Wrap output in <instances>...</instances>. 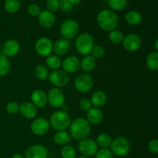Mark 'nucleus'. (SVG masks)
Listing matches in <instances>:
<instances>
[{
    "mask_svg": "<svg viewBox=\"0 0 158 158\" xmlns=\"http://www.w3.org/2000/svg\"><path fill=\"white\" fill-rule=\"evenodd\" d=\"M97 23L102 30L110 32L117 29L119 24V17L114 11L105 9L97 15Z\"/></svg>",
    "mask_w": 158,
    "mask_h": 158,
    "instance_id": "1",
    "label": "nucleus"
},
{
    "mask_svg": "<svg viewBox=\"0 0 158 158\" xmlns=\"http://www.w3.org/2000/svg\"><path fill=\"white\" fill-rule=\"evenodd\" d=\"M91 132V125L86 119L78 117L71 122L69 126V134L74 140H80L87 138Z\"/></svg>",
    "mask_w": 158,
    "mask_h": 158,
    "instance_id": "2",
    "label": "nucleus"
},
{
    "mask_svg": "<svg viewBox=\"0 0 158 158\" xmlns=\"http://www.w3.org/2000/svg\"><path fill=\"white\" fill-rule=\"evenodd\" d=\"M49 121L51 127L56 131H66L67 128L69 127L72 119L68 112L56 110L52 113Z\"/></svg>",
    "mask_w": 158,
    "mask_h": 158,
    "instance_id": "3",
    "label": "nucleus"
},
{
    "mask_svg": "<svg viewBox=\"0 0 158 158\" xmlns=\"http://www.w3.org/2000/svg\"><path fill=\"white\" fill-rule=\"evenodd\" d=\"M94 46V39L89 32H82L77 35L75 42V48L80 55L87 56L91 53Z\"/></svg>",
    "mask_w": 158,
    "mask_h": 158,
    "instance_id": "4",
    "label": "nucleus"
},
{
    "mask_svg": "<svg viewBox=\"0 0 158 158\" xmlns=\"http://www.w3.org/2000/svg\"><path fill=\"white\" fill-rule=\"evenodd\" d=\"M80 25L76 20L69 19L62 23L60 27V34L62 38L67 40H73L78 35Z\"/></svg>",
    "mask_w": 158,
    "mask_h": 158,
    "instance_id": "5",
    "label": "nucleus"
},
{
    "mask_svg": "<svg viewBox=\"0 0 158 158\" xmlns=\"http://www.w3.org/2000/svg\"><path fill=\"white\" fill-rule=\"evenodd\" d=\"M110 151L114 156L122 157L129 154L131 145L128 139L123 137H118L113 140L110 145Z\"/></svg>",
    "mask_w": 158,
    "mask_h": 158,
    "instance_id": "6",
    "label": "nucleus"
},
{
    "mask_svg": "<svg viewBox=\"0 0 158 158\" xmlns=\"http://www.w3.org/2000/svg\"><path fill=\"white\" fill-rule=\"evenodd\" d=\"M94 86V80L88 73H83L76 77L74 80V87L78 92L81 94L88 93Z\"/></svg>",
    "mask_w": 158,
    "mask_h": 158,
    "instance_id": "7",
    "label": "nucleus"
},
{
    "mask_svg": "<svg viewBox=\"0 0 158 158\" xmlns=\"http://www.w3.org/2000/svg\"><path fill=\"white\" fill-rule=\"evenodd\" d=\"M48 80L49 83L56 88H63L68 85L69 83V74L66 73L63 69H57V70H52L49 73Z\"/></svg>",
    "mask_w": 158,
    "mask_h": 158,
    "instance_id": "8",
    "label": "nucleus"
},
{
    "mask_svg": "<svg viewBox=\"0 0 158 158\" xmlns=\"http://www.w3.org/2000/svg\"><path fill=\"white\" fill-rule=\"evenodd\" d=\"M53 49V43L46 36L40 37L35 41V50L40 56L47 57L51 55Z\"/></svg>",
    "mask_w": 158,
    "mask_h": 158,
    "instance_id": "9",
    "label": "nucleus"
},
{
    "mask_svg": "<svg viewBox=\"0 0 158 158\" xmlns=\"http://www.w3.org/2000/svg\"><path fill=\"white\" fill-rule=\"evenodd\" d=\"M48 103L54 109H60L65 104V95L61 89L52 87L47 93Z\"/></svg>",
    "mask_w": 158,
    "mask_h": 158,
    "instance_id": "10",
    "label": "nucleus"
},
{
    "mask_svg": "<svg viewBox=\"0 0 158 158\" xmlns=\"http://www.w3.org/2000/svg\"><path fill=\"white\" fill-rule=\"evenodd\" d=\"M98 148L99 147L97 146L95 140L88 138V137L79 142V151L84 157H91L95 156V154L98 151Z\"/></svg>",
    "mask_w": 158,
    "mask_h": 158,
    "instance_id": "11",
    "label": "nucleus"
},
{
    "mask_svg": "<svg viewBox=\"0 0 158 158\" xmlns=\"http://www.w3.org/2000/svg\"><path fill=\"white\" fill-rule=\"evenodd\" d=\"M50 123L47 119L44 117L35 118L30 124V130L33 134L36 136H44L50 130Z\"/></svg>",
    "mask_w": 158,
    "mask_h": 158,
    "instance_id": "12",
    "label": "nucleus"
},
{
    "mask_svg": "<svg viewBox=\"0 0 158 158\" xmlns=\"http://www.w3.org/2000/svg\"><path fill=\"white\" fill-rule=\"evenodd\" d=\"M122 44L125 50L134 52L138 50L141 46V39L137 34L129 33L124 36Z\"/></svg>",
    "mask_w": 158,
    "mask_h": 158,
    "instance_id": "13",
    "label": "nucleus"
},
{
    "mask_svg": "<svg viewBox=\"0 0 158 158\" xmlns=\"http://www.w3.org/2000/svg\"><path fill=\"white\" fill-rule=\"evenodd\" d=\"M63 70L66 73H75L80 69V60L77 56H68L62 62Z\"/></svg>",
    "mask_w": 158,
    "mask_h": 158,
    "instance_id": "14",
    "label": "nucleus"
},
{
    "mask_svg": "<svg viewBox=\"0 0 158 158\" xmlns=\"http://www.w3.org/2000/svg\"><path fill=\"white\" fill-rule=\"evenodd\" d=\"M31 103L38 109H43L48 104L47 94L44 90L40 89H35L32 92L30 96Z\"/></svg>",
    "mask_w": 158,
    "mask_h": 158,
    "instance_id": "15",
    "label": "nucleus"
},
{
    "mask_svg": "<svg viewBox=\"0 0 158 158\" xmlns=\"http://www.w3.org/2000/svg\"><path fill=\"white\" fill-rule=\"evenodd\" d=\"M20 48L21 46L18 40L9 39L4 43L2 51L6 57H14L19 52Z\"/></svg>",
    "mask_w": 158,
    "mask_h": 158,
    "instance_id": "16",
    "label": "nucleus"
},
{
    "mask_svg": "<svg viewBox=\"0 0 158 158\" xmlns=\"http://www.w3.org/2000/svg\"><path fill=\"white\" fill-rule=\"evenodd\" d=\"M26 158H47L48 151L43 145L33 144L29 146L25 152Z\"/></svg>",
    "mask_w": 158,
    "mask_h": 158,
    "instance_id": "17",
    "label": "nucleus"
},
{
    "mask_svg": "<svg viewBox=\"0 0 158 158\" xmlns=\"http://www.w3.org/2000/svg\"><path fill=\"white\" fill-rule=\"evenodd\" d=\"M56 21V18L53 12H49L47 9L41 11L38 16L39 24L45 29H51L53 27Z\"/></svg>",
    "mask_w": 158,
    "mask_h": 158,
    "instance_id": "18",
    "label": "nucleus"
},
{
    "mask_svg": "<svg viewBox=\"0 0 158 158\" xmlns=\"http://www.w3.org/2000/svg\"><path fill=\"white\" fill-rule=\"evenodd\" d=\"M19 113L24 118L34 120L37 116L38 110L31 102L25 101L19 104Z\"/></svg>",
    "mask_w": 158,
    "mask_h": 158,
    "instance_id": "19",
    "label": "nucleus"
},
{
    "mask_svg": "<svg viewBox=\"0 0 158 158\" xmlns=\"http://www.w3.org/2000/svg\"><path fill=\"white\" fill-rule=\"evenodd\" d=\"M104 117L103 112L100 108L92 106L86 112V120L90 125H99L102 123Z\"/></svg>",
    "mask_w": 158,
    "mask_h": 158,
    "instance_id": "20",
    "label": "nucleus"
},
{
    "mask_svg": "<svg viewBox=\"0 0 158 158\" xmlns=\"http://www.w3.org/2000/svg\"><path fill=\"white\" fill-rule=\"evenodd\" d=\"M71 48V43L69 40H66V39H59L55 43H53V49L52 52H54L55 55L58 56H65L69 52Z\"/></svg>",
    "mask_w": 158,
    "mask_h": 158,
    "instance_id": "21",
    "label": "nucleus"
},
{
    "mask_svg": "<svg viewBox=\"0 0 158 158\" xmlns=\"http://www.w3.org/2000/svg\"><path fill=\"white\" fill-rule=\"evenodd\" d=\"M90 101L93 106L101 108L104 106L107 102V95L104 91L97 90L91 95Z\"/></svg>",
    "mask_w": 158,
    "mask_h": 158,
    "instance_id": "22",
    "label": "nucleus"
},
{
    "mask_svg": "<svg viewBox=\"0 0 158 158\" xmlns=\"http://www.w3.org/2000/svg\"><path fill=\"white\" fill-rule=\"evenodd\" d=\"M97 65L96 59L92 55H87L83 56L82 60H80V69L84 73H89L94 70Z\"/></svg>",
    "mask_w": 158,
    "mask_h": 158,
    "instance_id": "23",
    "label": "nucleus"
},
{
    "mask_svg": "<svg viewBox=\"0 0 158 158\" xmlns=\"http://www.w3.org/2000/svg\"><path fill=\"white\" fill-rule=\"evenodd\" d=\"M125 21L131 26H138L142 22V15L137 10H130L125 14Z\"/></svg>",
    "mask_w": 158,
    "mask_h": 158,
    "instance_id": "24",
    "label": "nucleus"
},
{
    "mask_svg": "<svg viewBox=\"0 0 158 158\" xmlns=\"http://www.w3.org/2000/svg\"><path fill=\"white\" fill-rule=\"evenodd\" d=\"M71 136L69 133L66 131H56L53 136V141L56 144L59 146H65L67 145L71 140Z\"/></svg>",
    "mask_w": 158,
    "mask_h": 158,
    "instance_id": "25",
    "label": "nucleus"
},
{
    "mask_svg": "<svg viewBox=\"0 0 158 158\" xmlns=\"http://www.w3.org/2000/svg\"><path fill=\"white\" fill-rule=\"evenodd\" d=\"M62 62L60 56L56 55H49L46 59V65L48 69H50L52 70H57L62 67Z\"/></svg>",
    "mask_w": 158,
    "mask_h": 158,
    "instance_id": "26",
    "label": "nucleus"
},
{
    "mask_svg": "<svg viewBox=\"0 0 158 158\" xmlns=\"http://www.w3.org/2000/svg\"><path fill=\"white\" fill-rule=\"evenodd\" d=\"M49 75V69L44 65H37L34 69V76L37 80L40 81H46L48 80Z\"/></svg>",
    "mask_w": 158,
    "mask_h": 158,
    "instance_id": "27",
    "label": "nucleus"
},
{
    "mask_svg": "<svg viewBox=\"0 0 158 158\" xmlns=\"http://www.w3.org/2000/svg\"><path fill=\"white\" fill-rule=\"evenodd\" d=\"M96 143L97 146L101 148H109L112 143L113 139L110 136L106 133H101L98 134L96 138Z\"/></svg>",
    "mask_w": 158,
    "mask_h": 158,
    "instance_id": "28",
    "label": "nucleus"
},
{
    "mask_svg": "<svg viewBox=\"0 0 158 158\" xmlns=\"http://www.w3.org/2000/svg\"><path fill=\"white\" fill-rule=\"evenodd\" d=\"M11 64L8 57L4 54H0V77H6L9 73Z\"/></svg>",
    "mask_w": 158,
    "mask_h": 158,
    "instance_id": "29",
    "label": "nucleus"
},
{
    "mask_svg": "<svg viewBox=\"0 0 158 158\" xmlns=\"http://www.w3.org/2000/svg\"><path fill=\"white\" fill-rule=\"evenodd\" d=\"M146 65L151 70H158V52H152L147 56Z\"/></svg>",
    "mask_w": 158,
    "mask_h": 158,
    "instance_id": "30",
    "label": "nucleus"
},
{
    "mask_svg": "<svg viewBox=\"0 0 158 158\" xmlns=\"http://www.w3.org/2000/svg\"><path fill=\"white\" fill-rule=\"evenodd\" d=\"M21 6L20 0H6L4 2V8L9 13L13 14L18 12Z\"/></svg>",
    "mask_w": 158,
    "mask_h": 158,
    "instance_id": "31",
    "label": "nucleus"
},
{
    "mask_svg": "<svg viewBox=\"0 0 158 158\" xmlns=\"http://www.w3.org/2000/svg\"><path fill=\"white\" fill-rule=\"evenodd\" d=\"M124 34L119 29H114L109 32V40L113 43V44L119 45L121 44L124 39Z\"/></svg>",
    "mask_w": 158,
    "mask_h": 158,
    "instance_id": "32",
    "label": "nucleus"
},
{
    "mask_svg": "<svg viewBox=\"0 0 158 158\" xmlns=\"http://www.w3.org/2000/svg\"><path fill=\"white\" fill-rule=\"evenodd\" d=\"M127 4V0H108V5L111 10L120 12L123 10Z\"/></svg>",
    "mask_w": 158,
    "mask_h": 158,
    "instance_id": "33",
    "label": "nucleus"
},
{
    "mask_svg": "<svg viewBox=\"0 0 158 158\" xmlns=\"http://www.w3.org/2000/svg\"><path fill=\"white\" fill-rule=\"evenodd\" d=\"M60 154H61L62 158H76L77 151L73 147L67 144L62 148Z\"/></svg>",
    "mask_w": 158,
    "mask_h": 158,
    "instance_id": "34",
    "label": "nucleus"
},
{
    "mask_svg": "<svg viewBox=\"0 0 158 158\" xmlns=\"http://www.w3.org/2000/svg\"><path fill=\"white\" fill-rule=\"evenodd\" d=\"M90 55H92L95 59L102 58L105 55L104 47L102 46L101 45H94V46L92 49V51H91Z\"/></svg>",
    "mask_w": 158,
    "mask_h": 158,
    "instance_id": "35",
    "label": "nucleus"
},
{
    "mask_svg": "<svg viewBox=\"0 0 158 158\" xmlns=\"http://www.w3.org/2000/svg\"><path fill=\"white\" fill-rule=\"evenodd\" d=\"M41 11V8L36 3H31L27 7L28 14L32 17H38Z\"/></svg>",
    "mask_w": 158,
    "mask_h": 158,
    "instance_id": "36",
    "label": "nucleus"
},
{
    "mask_svg": "<svg viewBox=\"0 0 158 158\" xmlns=\"http://www.w3.org/2000/svg\"><path fill=\"white\" fill-rule=\"evenodd\" d=\"M6 110L8 114L11 115H15L19 112V104L17 102L12 101L7 103L6 106Z\"/></svg>",
    "mask_w": 158,
    "mask_h": 158,
    "instance_id": "37",
    "label": "nucleus"
},
{
    "mask_svg": "<svg viewBox=\"0 0 158 158\" xmlns=\"http://www.w3.org/2000/svg\"><path fill=\"white\" fill-rule=\"evenodd\" d=\"M95 158H114V155L109 148H101L95 154Z\"/></svg>",
    "mask_w": 158,
    "mask_h": 158,
    "instance_id": "38",
    "label": "nucleus"
},
{
    "mask_svg": "<svg viewBox=\"0 0 158 158\" xmlns=\"http://www.w3.org/2000/svg\"><path fill=\"white\" fill-rule=\"evenodd\" d=\"M46 8L48 11L54 13L60 9V1L59 0H47Z\"/></svg>",
    "mask_w": 158,
    "mask_h": 158,
    "instance_id": "39",
    "label": "nucleus"
},
{
    "mask_svg": "<svg viewBox=\"0 0 158 158\" xmlns=\"http://www.w3.org/2000/svg\"><path fill=\"white\" fill-rule=\"evenodd\" d=\"M92 103H91L90 99L88 98H82L79 101V107L83 111H86L87 112L91 107H92Z\"/></svg>",
    "mask_w": 158,
    "mask_h": 158,
    "instance_id": "40",
    "label": "nucleus"
},
{
    "mask_svg": "<svg viewBox=\"0 0 158 158\" xmlns=\"http://www.w3.org/2000/svg\"><path fill=\"white\" fill-rule=\"evenodd\" d=\"M60 1V9L63 12H69L72 9L73 5L68 0H59Z\"/></svg>",
    "mask_w": 158,
    "mask_h": 158,
    "instance_id": "41",
    "label": "nucleus"
},
{
    "mask_svg": "<svg viewBox=\"0 0 158 158\" xmlns=\"http://www.w3.org/2000/svg\"><path fill=\"white\" fill-rule=\"evenodd\" d=\"M148 148L150 151L154 154H158V140L153 139L148 143Z\"/></svg>",
    "mask_w": 158,
    "mask_h": 158,
    "instance_id": "42",
    "label": "nucleus"
},
{
    "mask_svg": "<svg viewBox=\"0 0 158 158\" xmlns=\"http://www.w3.org/2000/svg\"><path fill=\"white\" fill-rule=\"evenodd\" d=\"M73 6H77V5L80 4L82 0H68Z\"/></svg>",
    "mask_w": 158,
    "mask_h": 158,
    "instance_id": "43",
    "label": "nucleus"
},
{
    "mask_svg": "<svg viewBox=\"0 0 158 158\" xmlns=\"http://www.w3.org/2000/svg\"><path fill=\"white\" fill-rule=\"evenodd\" d=\"M11 158H25V157L23 155V154L17 153V154H13V155L12 156V157H11Z\"/></svg>",
    "mask_w": 158,
    "mask_h": 158,
    "instance_id": "44",
    "label": "nucleus"
},
{
    "mask_svg": "<svg viewBox=\"0 0 158 158\" xmlns=\"http://www.w3.org/2000/svg\"><path fill=\"white\" fill-rule=\"evenodd\" d=\"M60 109H61V110L65 111V112H67L68 109H69V106H68L67 105H66V103H65V104H63V106H62V107L60 108Z\"/></svg>",
    "mask_w": 158,
    "mask_h": 158,
    "instance_id": "45",
    "label": "nucleus"
},
{
    "mask_svg": "<svg viewBox=\"0 0 158 158\" xmlns=\"http://www.w3.org/2000/svg\"><path fill=\"white\" fill-rule=\"evenodd\" d=\"M154 48L156 49V52H158V38L154 42Z\"/></svg>",
    "mask_w": 158,
    "mask_h": 158,
    "instance_id": "46",
    "label": "nucleus"
},
{
    "mask_svg": "<svg viewBox=\"0 0 158 158\" xmlns=\"http://www.w3.org/2000/svg\"><path fill=\"white\" fill-rule=\"evenodd\" d=\"M76 158H90V157H84V156H81V157H76Z\"/></svg>",
    "mask_w": 158,
    "mask_h": 158,
    "instance_id": "47",
    "label": "nucleus"
},
{
    "mask_svg": "<svg viewBox=\"0 0 158 158\" xmlns=\"http://www.w3.org/2000/svg\"><path fill=\"white\" fill-rule=\"evenodd\" d=\"M47 158H53V157H47Z\"/></svg>",
    "mask_w": 158,
    "mask_h": 158,
    "instance_id": "48",
    "label": "nucleus"
}]
</instances>
